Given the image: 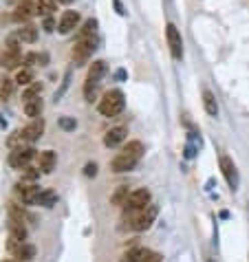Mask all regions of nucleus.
<instances>
[{
    "label": "nucleus",
    "mask_w": 249,
    "mask_h": 262,
    "mask_svg": "<svg viewBox=\"0 0 249 262\" xmlns=\"http://www.w3.org/2000/svg\"><path fill=\"white\" fill-rule=\"evenodd\" d=\"M2 262H14V260H2Z\"/></svg>",
    "instance_id": "4c0bfd02"
},
{
    "label": "nucleus",
    "mask_w": 249,
    "mask_h": 262,
    "mask_svg": "<svg viewBox=\"0 0 249 262\" xmlns=\"http://www.w3.org/2000/svg\"><path fill=\"white\" fill-rule=\"evenodd\" d=\"M137 163H139V157H134V154L124 152V150H121V152L117 154V157L113 159V161H110V170L119 174V172H128V170H133V167L137 165Z\"/></svg>",
    "instance_id": "1a4fd4ad"
},
{
    "label": "nucleus",
    "mask_w": 249,
    "mask_h": 262,
    "mask_svg": "<svg viewBox=\"0 0 249 262\" xmlns=\"http://www.w3.org/2000/svg\"><path fill=\"white\" fill-rule=\"evenodd\" d=\"M42 93V84H29L27 93H24V99H31V97H40Z\"/></svg>",
    "instance_id": "2f4dec72"
},
{
    "label": "nucleus",
    "mask_w": 249,
    "mask_h": 262,
    "mask_svg": "<svg viewBox=\"0 0 249 262\" xmlns=\"http://www.w3.org/2000/svg\"><path fill=\"white\" fill-rule=\"evenodd\" d=\"M53 27H55L53 18H51V16H47V20H44V31H53Z\"/></svg>",
    "instance_id": "c9c22d12"
},
{
    "label": "nucleus",
    "mask_w": 249,
    "mask_h": 262,
    "mask_svg": "<svg viewBox=\"0 0 249 262\" xmlns=\"http://www.w3.org/2000/svg\"><path fill=\"white\" fill-rule=\"evenodd\" d=\"M80 11H73V9H68V11H64L62 16H60V22H58V31L62 35H68L71 31H75L77 27H80Z\"/></svg>",
    "instance_id": "9d476101"
},
{
    "label": "nucleus",
    "mask_w": 249,
    "mask_h": 262,
    "mask_svg": "<svg viewBox=\"0 0 249 262\" xmlns=\"http://www.w3.org/2000/svg\"><path fill=\"white\" fill-rule=\"evenodd\" d=\"M220 170H223V177H225V181H227V185L232 187V190H236L238 187V170H236V165H234V161H232L230 157H220Z\"/></svg>",
    "instance_id": "9b49d317"
},
{
    "label": "nucleus",
    "mask_w": 249,
    "mask_h": 262,
    "mask_svg": "<svg viewBox=\"0 0 249 262\" xmlns=\"http://www.w3.org/2000/svg\"><path fill=\"white\" fill-rule=\"evenodd\" d=\"M128 196H130L128 185H119L115 192H113V196H110V203H113V205H117V207H124L126 200H128Z\"/></svg>",
    "instance_id": "4be33fe9"
},
{
    "label": "nucleus",
    "mask_w": 249,
    "mask_h": 262,
    "mask_svg": "<svg viewBox=\"0 0 249 262\" xmlns=\"http://www.w3.org/2000/svg\"><path fill=\"white\" fill-rule=\"evenodd\" d=\"M126 134H128V128H126V126L110 128L108 132H106V137H104V146L106 148H115V146H119V143L126 139Z\"/></svg>",
    "instance_id": "ddd939ff"
},
{
    "label": "nucleus",
    "mask_w": 249,
    "mask_h": 262,
    "mask_svg": "<svg viewBox=\"0 0 249 262\" xmlns=\"http://www.w3.org/2000/svg\"><path fill=\"white\" fill-rule=\"evenodd\" d=\"M35 157V150L31 146H20V148H14L9 154V165L16 167V170H24V167L31 163V159Z\"/></svg>",
    "instance_id": "0eeeda50"
},
{
    "label": "nucleus",
    "mask_w": 249,
    "mask_h": 262,
    "mask_svg": "<svg viewBox=\"0 0 249 262\" xmlns=\"http://www.w3.org/2000/svg\"><path fill=\"white\" fill-rule=\"evenodd\" d=\"M22 130H24V137H27V141H29V143L38 141V139L42 137V132H44V119H42V117H35V119L31 121L27 128H22Z\"/></svg>",
    "instance_id": "4468645a"
},
{
    "label": "nucleus",
    "mask_w": 249,
    "mask_h": 262,
    "mask_svg": "<svg viewBox=\"0 0 249 262\" xmlns=\"http://www.w3.org/2000/svg\"><path fill=\"white\" fill-rule=\"evenodd\" d=\"M146 205H150V192L148 190H134V192H130L128 200H126V205H124L126 218H130L133 214L141 212Z\"/></svg>",
    "instance_id": "20e7f679"
},
{
    "label": "nucleus",
    "mask_w": 249,
    "mask_h": 262,
    "mask_svg": "<svg viewBox=\"0 0 249 262\" xmlns=\"http://www.w3.org/2000/svg\"><path fill=\"white\" fill-rule=\"evenodd\" d=\"M27 137H24V130H16V132H11V137L7 139V146H9L11 150L14 148H20V146H27Z\"/></svg>",
    "instance_id": "a878e982"
},
{
    "label": "nucleus",
    "mask_w": 249,
    "mask_h": 262,
    "mask_svg": "<svg viewBox=\"0 0 249 262\" xmlns=\"http://www.w3.org/2000/svg\"><path fill=\"white\" fill-rule=\"evenodd\" d=\"M9 251L14 253L18 260H33L35 258V247L29 243H18V240L9 238Z\"/></svg>",
    "instance_id": "f8f14e48"
},
{
    "label": "nucleus",
    "mask_w": 249,
    "mask_h": 262,
    "mask_svg": "<svg viewBox=\"0 0 249 262\" xmlns=\"http://www.w3.org/2000/svg\"><path fill=\"white\" fill-rule=\"evenodd\" d=\"M157 214H159V207L150 203V205H146L141 212L133 214L130 218H126V220H130V229H134V231H146V229L154 223Z\"/></svg>",
    "instance_id": "7ed1b4c3"
},
{
    "label": "nucleus",
    "mask_w": 249,
    "mask_h": 262,
    "mask_svg": "<svg viewBox=\"0 0 249 262\" xmlns=\"http://www.w3.org/2000/svg\"><path fill=\"white\" fill-rule=\"evenodd\" d=\"M104 75H106V62H104V60H95V62H93L91 66H88V75H86V80L100 82Z\"/></svg>",
    "instance_id": "aec40b11"
},
{
    "label": "nucleus",
    "mask_w": 249,
    "mask_h": 262,
    "mask_svg": "<svg viewBox=\"0 0 249 262\" xmlns=\"http://www.w3.org/2000/svg\"><path fill=\"white\" fill-rule=\"evenodd\" d=\"M11 93H14V80H2L0 82V101H7L11 97Z\"/></svg>",
    "instance_id": "bb28decb"
},
{
    "label": "nucleus",
    "mask_w": 249,
    "mask_h": 262,
    "mask_svg": "<svg viewBox=\"0 0 249 262\" xmlns=\"http://www.w3.org/2000/svg\"><path fill=\"white\" fill-rule=\"evenodd\" d=\"M55 200H58V196L53 194L51 190H47V192H40V196H38V203H35V205L51 207V205H55Z\"/></svg>",
    "instance_id": "cd10ccee"
},
{
    "label": "nucleus",
    "mask_w": 249,
    "mask_h": 262,
    "mask_svg": "<svg viewBox=\"0 0 249 262\" xmlns=\"http://www.w3.org/2000/svg\"><path fill=\"white\" fill-rule=\"evenodd\" d=\"M166 40H168V47H170V55L174 60H181L183 57V38H181V31L177 29V24L168 22L166 24Z\"/></svg>",
    "instance_id": "423d86ee"
},
{
    "label": "nucleus",
    "mask_w": 249,
    "mask_h": 262,
    "mask_svg": "<svg viewBox=\"0 0 249 262\" xmlns=\"http://www.w3.org/2000/svg\"><path fill=\"white\" fill-rule=\"evenodd\" d=\"M113 5H115V9H117V14H119V16H126V14H128V11L124 9V5H121L119 0H113Z\"/></svg>",
    "instance_id": "f704fd0d"
},
{
    "label": "nucleus",
    "mask_w": 249,
    "mask_h": 262,
    "mask_svg": "<svg viewBox=\"0 0 249 262\" xmlns=\"http://www.w3.org/2000/svg\"><path fill=\"white\" fill-rule=\"evenodd\" d=\"M84 174H86V177H95V174H97V165H95V163H86Z\"/></svg>",
    "instance_id": "72a5a7b5"
},
{
    "label": "nucleus",
    "mask_w": 249,
    "mask_h": 262,
    "mask_svg": "<svg viewBox=\"0 0 249 262\" xmlns=\"http://www.w3.org/2000/svg\"><path fill=\"white\" fill-rule=\"evenodd\" d=\"M42 99L40 97H31V99H24V115L27 117H31V119H35V117H40L42 115Z\"/></svg>",
    "instance_id": "a211bd4d"
},
{
    "label": "nucleus",
    "mask_w": 249,
    "mask_h": 262,
    "mask_svg": "<svg viewBox=\"0 0 249 262\" xmlns=\"http://www.w3.org/2000/svg\"><path fill=\"white\" fill-rule=\"evenodd\" d=\"M55 163H58V157H55L53 150H44V152H40V170H42L44 174H51V172L55 170Z\"/></svg>",
    "instance_id": "f3484780"
},
{
    "label": "nucleus",
    "mask_w": 249,
    "mask_h": 262,
    "mask_svg": "<svg viewBox=\"0 0 249 262\" xmlns=\"http://www.w3.org/2000/svg\"><path fill=\"white\" fill-rule=\"evenodd\" d=\"M97 49V35H91V38H82V40H75L73 44V62L75 66H84L88 62V57L93 55V51Z\"/></svg>",
    "instance_id": "f03ea898"
},
{
    "label": "nucleus",
    "mask_w": 249,
    "mask_h": 262,
    "mask_svg": "<svg viewBox=\"0 0 249 262\" xmlns=\"http://www.w3.org/2000/svg\"><path fill=\"white\" fill-rule=\"evenodd\" d=\"M40 172H42V170H40V167H38V170H35V167H29V165H27V167H24V170H22V181L35 183V181H38V179H40Z\"/></svg>",
    "instance_id": "c756f323"
},
{
    "label": "nucleus",
    "mask_w": 249,
    "mask_h": 262,
    "mask_svg": "<svg viewBox=\"0 0 249 262\" xmlns=\"http://www.w3.org/2000/svg\"><path fill=\"white\" fill-rule=\"evenodd\" d=\"M58 2H71V0H58Z\"/></svg>",
    "instance_id": "e433bc0d"
},
{
    "label": "nucleus",
    "mask_w": 249,
    "mask_h": 262,
    "mask_svg": "<svg viewBox=\"0 0 249 262\" xmlns=\"http://www.w3.org/2000/svg\"><path fill=\"white\" fill-rule=\"evenodd\" d=\"M33 14H35V7L31 5L29 0H22V2H18V7L14 9V20L16 22H27Z\"/></svg>",
    "instance_id": "2eb2a0df"
},
{
    "label": "nucleus",
    "mask_w": 249,
    "mask_h": 262,
    "mask_svg": "<svg viewBox=\"0 0 249 262\" xmlns=\"http://www.w3.org/2000/svg\"><path fill=\"white\" fill-rule=\"evenodd\" d=\"M16 196L22 200V205H35L38 203V196H40V187L35 183L20 181L16 185Z\"/></svg>",
    "instance_id": "6e6552de"
},
{
    "label": "nucleus",
    "mask_w": 249,
    "mask_h": 262,
    "mask_svg": "<svg viewBox=\"0 0 249 262\" xmlns=\"http://www.w3.org/2000/svg\"><path fill=\"white\" fill-rule=\"evenodd\" d=\"M16 82H18L20 86H29L31 82H33V73H31V68H20V71L16 73Z\"/></svg>",
    "instance_id": "c85d7f7f"
},
{
    "label": "nucleus",
    "mask_w": 249,
    "mask_h": 262,
    "mask_svg": "<svg viewBox=\"0 0 249 262\" xmlns=\"http://www.w3.org/2000/svg\"><path fill=\"white\" fill-rule=\"evenodd\" d=\"M7 210H9V216L11 218H18V220H31L29 212L24 210V205H18V203H7Z\"/></svg>",
    "instance_id": "393cba45"
},
{
    "label": "nucleus",
    "mask_w": 249,
    "mask_h": 262,
    "mask_svg": "<svg viewBox=\"0 0 249 262\" xmlns=\"http://www.w3.org/2000/svg\"><path fill=\"white\" fill-rule=\"evenodd\" d=\"M203 108L210 117H216L218 115V104H216V97L212 91H203Z\"/></svg>",
    "instance_id": "412c9836"
},
{
    "label": "nucleus",
    "mask_w": 249,
    "mask_h": 262,
    "mask_svg": "<svg viewBox=\"0 0 249 262\" xmlns=\"http://www.w3.org/2000/svg\"><path fill=\"white\" fill-rule=\"evenodd\" d=\"M97 86H100V82L86 80V84H84V97H86L88 101H93V97H95V93H97Z\"/></svg>",
    "instance_id": "7c9ffc66"
},
{
    "label": "nucleus",
    "mask_w": 249,
    "mask_h": 262,
    "mask_svg": "<svg viewBox=\"0 0 249 262\" xmlns=\"http://www.w3.org/2000/svg\"><path fill=\"white\" fill-rule=\"evenodd\" d=\"M91 35H97V20H95V18H88L86 22L82 24L80 31H77V40L91 38Z\"/></svg>",
    "instance_id": "5701e85b"
},
{
    "label": "nucleus",
    "mask_w": 249,
    "mask_h": 262,
    "mask_svg": "<svg viewBox=\"0 0 249 262\" xmlns=\"http://www.w3.org/2000/svg\"><path fill=\"white\" fill-rule=\"evenodd\" d=\"M58 11V0H38L35 2V14H40V16H53Z\"/></svg>",
    "instance_id": "6ab92c4d"
},
{
    "label": "nucleus",
    "mask_w": 249,
    "mask_h": 262,
    "mask_svg": "<svg viewBox=\"0 0 249 262\" xmlns=\"http://www.w3.org/2000/svg\"><path fill=\"white\" fill-rule=\"evenodd\" d=\"M9 238L11 240H18V243H24L27 240V229H24V225H22V220H18V218H9Z\"/></svg>",
    "instance_id": "dca6fc26"
},
{
    "label": "nucleus",
    "mask_w": 249,
    "mask_h": 262,
    "mask_svg": "<svg viewBox=\"0 0 249 262\" xmlns=\"http://www.w3.org/2000/svg\"><path fill=\"white\" fill-rule=\"evenodd\" d=\"M20 60H22V55H20V47H18V40L16 38H9L5 44V51L0 53V64L5 68H16L20 64Z\"/></svg>",
    "instance_id": "39448f33"
},
{
    "label": "nucleus",
    "mask_w": 249,
    "mask_h": 262,
    "mask_svg": "<svg viewBox=\"0 0 249 262\" xmlns=\"http://www.w3.org/2000/svg\"><path fill=\"white\" fill-rule=\"evenodd\" d=\"M60 126H62L64 130H75V121L68 119V117H62V119H60Z\"/></svg>",
    "instance_id": "473e14b6"
},
{
    "label": "nucleus",
    "mask_w": 249,
    "mask_h": 262,
    "mask_svg": "<svg viewBox=\"0 0 249 262\" xmlns=\"http://www.w3.org/2000/svg\"><path fill=\"white\" fill-rule=\"evenodd\" d=\"M100 113L104 115V117H117V115L121 113V110L126 108V97L121 91H117V88H113V91L104 93V97L100 99Z\"/></svg>",
    "instance_id": "f257e3e1"
},
{
    "label": "nucleus",
    "mask_w": 249,
    "mask_h": 262,
    "mask_svg": "<svg viewBox=\"0 0 249 262\" xmlns=\"http://www.w3.org/2000/svg\"><path fill=\"white\" fill-rule=\"evenodd\" d=\"M18 40H22V42H29V44H33L35 40H38V29H35L33 24H24V27L18 31Z\"/></svg>",
    "instance_id": "b1692460"
}]
</instances>
